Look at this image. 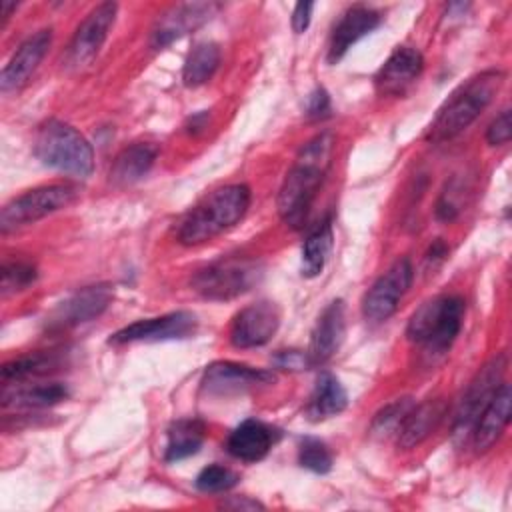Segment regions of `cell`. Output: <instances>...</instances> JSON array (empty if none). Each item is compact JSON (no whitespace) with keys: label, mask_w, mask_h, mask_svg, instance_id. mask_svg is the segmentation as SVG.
I'll use <instances>...</instances> for the list:
<instances>
[{"label":"cell","mask_w":512,"mask_h":512,"mask_svg":"<svg viewBox=\"0 0 512 512\" xmlns=\"http://www.w3.org/2000/svg\"><path fill=\"white\" fill-rule=\"evenodd\" d=\"M414 278V268L408 258L396 260L364 294L362 298V314L370 322L388 320L402 296L408 292Z\"/></svg>","instance_id":"30bf717a"},{"label":"cell","mask_w":512,"mask_h":512,"mask_svg":"<svg viewBox=\"0 0 512 512\" xmlns=\"http://www.w3.org/2000/svg\"><path fill=\"white\" fill-rule=\"evenodd\" d=\"M50 42H52V30L50 28L38 30L36 34L28 36L18 46V50L12 54L8 64L2 68L0 90L2 92L20 90L30 80V76L36 72L42 58L46 56V52L50 48Z\"/></svg>","instance_id":"d6986e66"},{"label":"cell","mask_w":512,"mask_h":512,"mask_svg":"<svg viewBox=\"0 0 512 512\" xmlns=\"http://www.w3.org/2000/svg\"><path fill=\"white\" fill-rule=\"evenodd\" d=\"M36 158L62 174L88 178L94 170V150L90 142L62 120H46L34 136Z\"/></svg>","instance_id":"277c9868"},{"label":"cell","mask_w":512,"mask_h":512,"mask_svg":"<svg viewBox=\"0 0 512 512\" xmlns=\"http://www.w3.org/2000/svg\"><path fill=\"white\" fill-rule=\"evenodd\" d=\"M68 398L66 384H4L2 406L14 410H42Z\"/></svg>","instance_id":"603a6c76"},{"label":"cell","mask_w":512,"mask_h":512,"mask_svg":"<svg viewBox=\"0 0 512 512\" xmlns=\"http://www.w3.org/2000/svg\"><path fill=\"white\" fill-rule=\"evenodd\" d=\"M262 276L258 262L248 258H228L212 262L200 268L190 286L206 300H232L240 294H246Z\"/></svg>","instance_id":"52a82bcc"},{"label":"cell","mask_w":512,"mask_h":512,"mask_svg":"<svg viewBox=\"0 0 512 512\" xmlns=\"http://www.w3.org/2000/svg\"><path fill=\"white\" fill-rule=\"evenodd\" d=\"M298 464L314 474H326L332 470V452L318 438H302L298 444Z\"/></svg>","instance_id":"f546056e"},{"label":"cell","mask_w":512,"mask_h":512,"mask_svg":"<svg viewBox=\"0 0 512 512\" xmlns=\"http://www.w3.org/2000/svg\"><path fill=\"white\" fill-rule=\"evenodd\" d=\"M156 156L158 148L150 142H136L126 146L112 162L110 182L116 186H130L142 180L154 166Z\"/></svg>","instance_id":"d4e9b609"},{"label":"cell","mask_w":512,"mask_h":512,"mask_svg":"<svg viewBox=\"0 0 512 512\" xmlns=\"http://www.w3.org/2000/svg\"><path fill=\"white\" fill-rule=\"evenodd\" d=\"M464 300L456 294H442L426 300L408 320L406 336L428 354H444L460 334Z\"/></svg>","instance_id":"5b68a950"},{"label":"cell","mask_w":512,"mask_h":512,"mask_svg":"<svg viewBox=\"0 0 512 512\" xmlns=\"http://www.w3.org/2000/svg\"><path fill=\"white\" fill-rule=\"evenodd\" d=\"M328 112H330V96L322 86H318L306 100V114L310 118H324L328 116Z\"/></svg>","instance_id":"e575fe53"},{"label":"cell","mask_w":512,"mask_h":512,"mask_svg":"<svg viewBox=\"0 0 512 512\" xmlns=\"http://www.w3.org/2000/svg\"><path fill=\"white\" fill-rule=\"evenodd\" d=\"M36 276V268L28 262H6L2 266V296L28 288Z\"/></svg>","instance_id":"d6a6232c"},{"label":"cell","mask_w":512,"mask_h":512,"mask_svg":"<svg viewBox=\"0 0 512 512\" xmlns=\"http://www.w3.org/2000/svg\"><path fill=\"white\" fill-rule=\"evenodd\" d=\"M206 122H208V114L206 112H200V114H194L192 118H190V122H188V132H192V134H196V132H200V130H204L206 128Z\"/></svg>","instance_id":"60d3db41"},{"label":"cell","mask_w":512,"mask_h":512,"mask_svg":"<svg viewBox=\"0 0 512 512\" xmlns=\"http://www.w3.org/2000/svg\"><path fill=\"white\" fill-rule=\"evenodd\" d=\"M276 380V374L272 370L264 368H252L246 364L230 362V360H218L206 366L202 376V390L208 394H236L246 392L258 386H268Z\"/></svg>","instance_id":"9a60e30c"},{"label":"cell","mask_w":512,"mask_h":512,"mask_svg":"<svg viewBox=\"0 0 512 512\" xmlns=\"http://www.w3.org/2000/svg\"><path fill=\"white\" fill-rule=\"evenodd\" d=\"M274 428L262 420L248 418L240 422L226 438V450L230 456L242 462L262 460L274 446Z\"/></svg>","instance_id":"44dd1931"},{"label":"cell","mask_w":512,"mask_h":512,"mask_svg":"<svg viewBox=\"0 0 512 512\" xmlns=\"http://www.w3.org/2000/svg\"><path fill=\"white\" fill-rule=\"evenodd\" d=\"M382 22V14L366 4L350 6L334 24L328 42V64H338L346 52L364 36L374 32Z\"/></svg>","instance_id":"2e32d148"},{"label":"cell","mask_w":512,"mask_h":512,"mask_svg":"<svg viewBox=\"0 0 512 512\" xmlns=\"http://www.w3.org/2000/svg\"><path fill=\"white\" fill-rule=\"evenodd\" d=\"M422 70V54L412 46H398L374 76L376 92L382 96H404Z\"/></svg>","instance_id":"e0dca14e"},{"label":"cell","mask_w":512,"mask_h":512,"mask_svg":"<svg viewBox=\"0 0 512 512\" xmlns=\"http://www.w3.org/2000/svg\"><path fill=\"white\" fill-rule=\"evenodd\" d=\"M116 12H118L116 2H102L88 12V16L76 28L68 44V50L64 54V64L68 68L80 70L96 58L116 20Z\"/></svg>","instance_id":"9c48e42d"},{"label":"cell","mask_w":512,"mask_h":512,"mask_svg":"<svg viewBox=\"0 0 512 512\" xmlns=\"http://www.w3.org/2000/svg\"><path fill=\"white\" fill-rule=\"evenodd\" d=\"M280 326V310L274 302L260 300L244 306L230 324V344L236 348H256L272 340Z\"/></svg>","instance_id":"4fadbf2b"},{"label":"cell","mask_w":512,"mask_h":512,"mask_svg":"<svg viewBox=\"0 0 512 512\" xmlns=\"http://www.w3.org/2000/svg\"><path fill=\"white\" fill-rule=\"evenodd\" d=\"M506 368V354H496L474 374V378L466 386L452 418V440L458 446L470 440L480 414L484 412L496 390L504 384Z\"/></svg>","instance_id":"8992f818"},{"label":"cell","mask_w":512,"mask_h":512,"mask_svg":"<svg viewBox=\"0 0 512 512\" xmlns=\"http://www.w3.org/2000/svg\"><path fill=\"white\" fill-rule=\"evenodd\" d=\"M16 2H8V0H4L2 2V18H4V22L10 18V14H12V10H16Z\"/></svg>","instance_id":"b9f144b4"},{"label":"cell","mask_w":512,"mask_h":512,"mask_svg":"<svg viewBox=\"0 0 512 512\" xmlns=\"http://www.w3.org/2000/svg\"><path fill=\"white\" fill-rule=\"evenodd\" d=\"M346 334V316H344V302L332 300L318 316L312 334L310 344L306 350L310 366H318L328 362L342 346Z\"/></svg>","instance_id":"ac0fdd59"},{"label":"cell","mask_w":512,"mask_h":512,"mask_svg":"<svg viewBox=\"0 0 512 512\" xmlns=\"http://www.w3.org/2000/svg\"><path fill=\"white\" fill-rule=\"evenodd\" d=\"M446 254H448L446 244H444L442 240H436V242L430 246V250H428V254H426V260H428V262H440V260H444Z\"/></svg>","instance_id":"ab89813d"},{"label":"cell","mask_w":512,"mask_h":512,"mask_svg":"<svg viewBox=\"0 0 512 512\" xmlns=\"http://www.w3.org/2000/svg\"><path fill=\"white\" fill-rule=\"evenodd\" d=\"M332 148L334 136L320 132L310 138L294 158L276 198L278 214L286 226L298 230L306 224L318 188L328 174Z\"/></svg>","instance_id":"6da1fadb"},{"label":"cell","mask_w":512,"mask_h":512,"mask_svg":"<svg viewBox=\"0 0 512 512\" xmlns=\"http://www.w3.org/2000/svg\"><path fill=\"white\" fill-rule=\"evenodd\" d=\"M250 188L228 184L190 208L176 224V240L184 246H198L236 226L248 212Z\"/></svg>","instance_id":"7a4b0ae2"},{"label":"cell","mask_w":512,"mask_h":512,"mask_svg":"<svg viewBox=\"0 0 512 512\" xmlns=\"http://www.w3.org/2000/svg\"><path fill=\"white\" fill-rule=\"evenodd\" d=\"M510 412H512V390L504 382L496 390V394L492 396V400L488 402V406L484 408V412L480 414L472 430L470 442L476 452H486L488 448L494 446V442L502 436V432L510 422Z\"/></svg>","instance_id":"ffe728a7"},{"label":"cell","mask_w":512,"mask_h":512,"mask_svg":"<svg viewBox=\"0 0 512 512\" xmlns=\"http://www.w3.org/2000/svg\"><path fill=\"white\" fill-rule=\"evenodd\" d=\"M198 328V320L188 310L168 312L156 318L136 320L118 332H114L110 344H132V342H166V340H184L190 338Z\"/></svg>","instance_id":"8fae6325"},{"label":"cell","mask_w":512,"mask_h":512,"mask_svg":"<svg viewBox=\"0 0 512 512\" xmlns=\"http://www.w3.org/2000/svg\"><path fill=\"white\" fill-rule=\"evenodd\" d=\"M346 404H348V394L342 382L334 374L322 372L316 378L314 390L304 408V416L310 422H322L340 414L346 408Z\"/></svg>","instance_id":"cb8c5ba5"},{"label":"cell","mask_w":512,"mask_h":512,"mask_svg":"<svg viewBox=\"0 0 512 512\" xmlns=\"http://www.w3.org/2000/svg\"><path fill=\"white\" fill-rule=\"evenodd\" d=\"M76 194L78 190L72 184H46L12 198L0 212L2 234L34 224L36 220L66 208L74 202Z\"/></svg>","instance_id":"ba28073f"},{"label":"cell","mask_w":512,"mask_h":512,"mask_svg":"<svg viewBox=\"0 0 512 512\" xmlns=\"http://www.w3.org/2000/svg\"><path fill=\"white\" fill-rule=\"evenodd\" d=\"M220 4L216 2H182L170 6L158 16L150 30V46L162 50L182 36L204 26L216 12Z\"/></svg>","instance_id":"7c38bea8"},{"label":"cell","mask_w":512,"mask_h":512,"mask_svg":"<svg viewBox=\"0 0 512 512\" xmlns=\"http://www.w3.org/2000/svg\"><path fill=\"white\" fill-rule=\"evenodd\" d=\"M512 138V122H510V108H504L488 126L486 130V142L490 146H502L508 144Z\"/></svg>","instance_id":"836d02e7"},{"label":"cell","mask_w":512,"mask_h":512,"mask_svg":"<svg viewBox=\"0 0 512 512\" xmlns=\"http://www.w3.org/2000/svg\"><path fill=\"white\" fill-rule=\"evenodd\" d=\"M312 10H314V4L312 2H298L292 10V30L296 34H302L308 30L310 26V20H312Z\"/></svg>","instance_id":"8d00e7d4"},{"label":"cell","mask_w":512,"mask_h":512,"mask_svg":"<svg viewBox=\"0 0 512 512\" xmlns=\"http://www.w3.org/2000/svg\"><path fill=\"white\" fill-rule=\"evenodd\" d=\"M272 362L276 368H282V370H304L306 366H310L308 356L298 350H282L274 356Z\"/></svg>","instance_id":"d590c367"},{"label":"cell","mask_w":512,"mask_h":512,"mask_svg":"<svg viewBox=\"0 0 512 512\" xmlns=\"http://www.w3.org/2000/svg\"><path fill=\"white\" fill-rule=\"evenodd\" d=\"M414 406V402L410 398H398L390 404H386L372 420V434L376 436H390V434H396L402 420L406 418L408 410Z\"/></svg>","instance_id":"4dcf8cb0"},{"label":"cell","mask_w":512,"mask_h":512,"mask_svg":"<svg viewBox=\"0 0 512 512\" xmlns=\"http://www.w3.org/2000/svg\"><path fill=\"white\" fill-rule=\"evenodd\" d=\"M502 84V70H484L470 78L438 110L436 118L426 130V140L440 144L456 138L480 116V112H484V108L492 102Z\"/></svg>","instance_id":"3957f363"},{"label":"cell","mask_w":512,"mask_h":512,"mask_svg":"<svg viewBox=\"0 0 512 512\" xmlns=\"http://www.w3.org/2000/svg\"><path fill=\"white\" fill-rule=\"evenodd\" d=\"M434 212H436V218H438V220H442V222H452V220L458 216L460 208H458V204L454 202L452 194L444 192V194L438 198Z\"/></svg>","instance_id":"74e56055"},{"label":"cell","mask_w":512,"mask_h":512,"mask_svg":"<svg viewBox=\"0 0 512 512\" xmlns=\"http://www.w3.org/2000/svg\"><path fill=\"white\" fill-rule=\"evenodd\" d=\"M112 302V288L108 284L84 286L60 302L48 316L50 330H68L78 324L98 318Z\"/></svg>","instance_id":"5bb4252c"},{"label":"cell","mask_w":512,"mask_h":512,"mask_svg":"<svg viewBox=\"0 0 512 512\" xmlns=\"http://www.w3.org/2000/svg\"><path fill=\"white\" fill-rule=\"evenodd\" d=\"M220 64V48L214 42H200L196 44L182 68V82L188 88H196L206 84Z\"/></svg>","instance_id":"f1b7e54d"},{"label":"cell","mask_w":512,"mask_h":512,"mask_svg":"<svg viewBox=\"0 0 512 512\" xmlns=\"http://www.w3.org/2000/svg\"><path fill=\"white\" fill-rule=\"evenodd\" d=\"M238 474L222 464H210L196 476V488L206 494H218L234 488L238 484Z\"/></svg>","instance_id":"1f68e13d"},{"label":"cell","mask_w":512,"mask_h":512,"mask_svg":"<svg viewBox=\"0 0 512 512\" xmlns=\"http://www.w3.org/2000/svg\"><path fill=\"white\" fill-rule=\"evenodd\" d=\"M222 508H230V510H262L264 504L258 500H252L248 496H230L226 502L220 504Z\"/></svg>","instance_id":"f35d334b"},{"label":"cell","mask_w":512,"mask_h":512,"mask_svg":"<svg viewBox=\"0 0 512 512\" xmlns=\"http://www.w3.org/2000/svg\"><path fill=\"white\" fill-rule=\"evenodd\" d=\"M166 436H168V440H166V448H164V460L178 462V460H184V458L196 454L202 448L204 436H206V426L196 418L176 420L168 428Z\"/></svg>","instance_id":"4316f807"},{"label":"cell","mask_w":512,"mask_h":512,"mask_svg":"<svg viewBox=\"0 0 512 512\" xmlns=\"http://www.w3.org/2000/svg\"><path fill=\"white\" fill-rule=\"evenodd\" d=\"M446 412H448V406L442 398L426 400L418 406H412L396 432L398 446L404 450H410L420 442H424L438 428Z\"/></svg>","instance_id":"7402d4cb"},{"label":"cell","mask_w":512,"mask_h":512,"mask_svg":"<svg viewBox=\"0 0 512 512\" xmlns=\"http://www.w3.org/2000/svg\"><path fill=\"white\" fill-rule=\"evenodd\" d=\"M332 240H334V234L328 218L318 222L310 230V234L304 238L302 264H300V272L304 278H316L322 274L332 250Z\"/></svg>","instance_id":"83f0119b"},{"label":"cell","mask_w":512,"mask_h":512,"mask_svg":"<svg viewBox=\"0 0 512 512\" xmlns=\"http://www.w3.org/2000/svg\"><path fill=\"white\" fill-rule=\"evenodd\" d=\"M62 366V356L56 352H32L18 356L2 366L4 384H22L40 376H48Z\"/></svg>","instance_id":"484cf974"}]
</instances>
